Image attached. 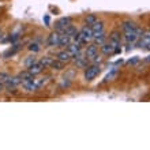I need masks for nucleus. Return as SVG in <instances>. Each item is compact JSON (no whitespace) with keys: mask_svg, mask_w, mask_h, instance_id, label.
I'll use <instances>...</instances> for the list:
<instances>
[{"mask_svg":"<svg viewBox=\"0 0 150 150\" xmlns=\"http://www.w3.org/2000/svg\"><path fill=\"white\" fill-rule=\"evenodd\" d=\"M98 74H100V66L98 64H90V66H87L86 70H85L83 78H85V81L90 82V81H93V79L97 78V75Z\"/></svg>","mask_w":150,"mask_h":150,"instance_id":"nucleus-1","label":"nucleus"},{"mask_svg":"<svg viewBox=\"0 0 150 150\" xmlns=\"http://www.w3.org/2000/svg\"><path fill=\"white\" fill-rule=\"evenodd\" d=\"M71 22H72V19L70 18V16H64V18H60V19L55 23L56 32L63 33V32H64V29L67 28V26H70V25H71Z\"/></svg>","mask_w":150,"mask_h":150,"instance_id":"nucleus-2","label":"nucleus"},{"mask_svg":"<svg viewBox=\"0 0 150 150\" xmlns=\"http://www.w3.org/2000/svg\"><path fill=\"white\" fill-rule=\"evenodd\" d=\"M21 78L19 75L18 76H10L8 78V81L6 82V89H8V90H14V89H16V87L21 85Z\"/></svg>","mask_w":150,"mask_h":150,"instance_id":"nucleus-3","label":"nucleus"},{"mask_svg":"<svg viewBox=\"0 0 150 150\" xmlns=\"http://www.w3.org/2000/svg\"><path fill=\"white\" fill-rule=\"evenodd\" d=\"M59 41H60V33L53 32L48 36L47 44H48V47H59Z\"/></svg>","mask_w":150,"mask_h":150,"instance_id":"nucleus-4","label":"nucleus"},{"mask_svg":"<svg viewBox=\"0 0 150 150\" xmlns=\"http://www.w3.org/2000/svg\"><path fill=\"white\" fill-rule=\"evenodd\" d=\"M149 44H150V30H147V32H143L141 38L137 41V45L139 48H146Z\"/></svg>","mask_w":150,"mask_h":150,"instance_id":"nucleus-5","label":"nucleus"},{"mask_svg":"<svg viewBox=\"0 0 150 150\" xmlns=\"http://www.w3.org/2000/svg\"><path fill=\"white\" fill-rule=\"evenodd\" d=\"M22 86H23V89L26 91H29V93H32V91H36L38 87H37L36 82H34V78L33 79H29V81H23V82L21 83Z\"/></svg>","mask_w":150,"mask_h":150,"instance_id":"nucleus-6","label":"nucleus"},{"mask_svg":"<svg viewBox=\"0 0 150 150\" xmlns=\"http://www.w3.org/2000/svg\"><path fill=\"white\" fill-rule=\"evenodd\" d=\"M67 51L70 52V53H71L72 56L76 55L78 52L82 51V44L76 42V41H71V42H70V45L67 47Z\"/></svg>","mask_w":150,"mask_h":150,"instance_id":"nucleus-7","label":"nucleus"},{"mask_svg":"<svg viewBox=\"0 0 150 150\" xmlns=\"http://www.w3.org/2000/svg\"><path fill=\"white\" fill-rule=\"evenodd\" d=\"M85 55H86V57L89 59V62H90V60L97 55V45H96V44H90V45H87L86 51H85Z\"/></svg>","mask_w":150,"mask_h":150,"instance_id":"nucleus-8","label":"nucleus"},{"mask_svg":"<svg viewBox=\"0 0 150 150\" xmlns=\"http://www.w3.org/2000/svg\"><path fill=\"white\" fill-rule=\"evenodd\" d=\"M115 49L116 48L112 45L111 42H104L101 45V52H103V55H115Z\"/></svg>","mask_w":150,"mask_h":150,"instance_id":"nucleus-9","label":"nucleus"},{"mask_svg":"<svg viewBox=\"0 0 150 150\" xmlns=\"http://www.w3.org/2000/svg\"><path fill=\"white\" fill-rule=\"evenodd\" d=\"M57 59H59L60 62H63V63H68V62L72 60V55L68 51L64 49V51H60L59 53H57Z\"/></svg>","mask_w":150,"mask_h":150,"instance_id":"nucleus-10","label":"nucleus"},{"mask_svg":"<svg viewBox=\"0 0 150 150\" xmlns=\"http://www.w3.org/2000/svg\"><path fill=\"white\" fill-rule=\"evenodd\" d=\"M72 41V38L70 36H67L66 33H60V41H59V47L62 48H67L70 45V42Z\"/></svg>","mask_w":150,"mask_h":150,"instance_id":"nucleus-11","label":"nucleus"},{"mask_svg":"<svg viewBox=\"0 0 150 150\" xmlns=\"http://www.w3.org/2000/svg\"><path fill=\"white\" fill-rule=\"evenodd\" d=\"M137 29V23L134 21H124L122 25V30L124 33L126 32H131V30H135Z\"/></svg>","mask_w":150,"mask_h":150,"instance_id":"nucleus-12","label":"nucleus"},{"mask_svg":"<svg viewBox=\"0 0 150 150\" xmlns=\"http://www.w3.org/2000/svg\"><path fill=\"white\" fill-rule=\"evenodd\" d=\"M28 70H29L30 72H32V74L34 75V76H37L38 74H41V72H42L44 67H42V64L40 63V62H37L36 64H33V66H30V67H29Z\"/></svg>","mask_w":150,"mask_h":150,"instance_id":"nucleus-13","label":"nucleus"},{"mask_svg":"<svg viewBox=\"0 0 150 150\" xmlns=\"http://www.w3.org/2000/svg\"><path fill=\"white\" fill-rule=\"evenodd\" d=\"M93 41H94L96 45H103V44L107 41L105 32H101V33H97V34H94V37H93Z\"/></svg>","mask_w":150,"mask_h":150,"instance_id":"nucleus-14","label":"nucleus"},{"mask_svg":"<svg viewBox=\"0 0 150 150\" xmlns=\"http://www.w3.org/2000/svg\"><path fill=\"white\" fill-rule=\"evenodd\" d=\"M91 28V30H93V33H94V34H97V33H101V32H104V22L103 21H96L94 23L91 25L90 26Z\"/></svg>","mask_w":150,"mask_h":150,"instance_id":"nucleus-15","label":"nucleus"},{"mask_svg":"<svg viewBox=\"0 0 150 150\" xmlns=\"http://www.w3.org/2000/svg\"><path fill=\"white\" fill-rule=\"evenodd\" d=\"M53 57H51V56H44L42 59L40 60V63L42 64V67L44 68H47V67H51L52 66V63H53Z\"/></svg>","mask_w":150,"mask_h":150,"instance_id":"nucleus-16","label":"nucleus"},{"mask_svg":"<svg viewBox=\"0 0 150 150\" xmlns=\"http://www.w3.org/2000/svg\"><path fill=\"white\" fill-rule=\"evenodd\" d=\"M63 66H64L63 62H60L59 59H55V60H53V63H52L51 67L53 68V70H57V71H60V70H63Z\"/></svg>","mask_w":150,"mask_h":150,"instance_id":"nucleus-17","label":"nucleus"},{"mask_svg":"<svg viewBox=\"0 0 150 150\" xmlns=\"http://www.w3.org/2000/svg\"><path fill=\"white\" fill-rule=\"evenodd\" d=\"M19 51V45H14V47L11 48V49H8L6 53H4V57H10V56H12V55H15L16 52Z\"/></svg>","mask_w":150,"mask_h":150,"instance_id":"nucleus-18","label":"nucleus"},{"mask_svg":"<svg viewBox=\"0 0 150 150\" xmlns=\"http://www.w3.org/2000/svg\"><path fill=\"white\" fill-rule=\"evenodd\" d=\"M48 76H45V78H34V82H36V85H37V87H42L44 85H45V83L48 82Z\"/></svg>","mask_w":150,"mask_h":150,"instance_id":"nucleus-19","label":"nucleus"},{"mask_svg":"<svg viewBox=\"0 0 150 150\" xmlns=\"http://www.w3.org/2000/svg\"><path fill=\"white\" fill-rule=\"evenodd\" d=\"M96 21H97V16L93 15V14H90V15H87V16H86V19H85V22H86L87 26H91V25L94 23Z\"/></svg>","mask_w":150,"mask_h":150,"instance_id":"nucleus-20","label":"nucleus"},{"mask_svg":"<svg viewBox=\"0 0 150 150\" xmlns=\"http://www.w3.org/2000/svg\"><path fill=\"white\" fill-rule=\"evenodd\" d=\"M40 49H41V45L37 41H34V42H32L29 45V51H32V52H38Z\"/></svg>","mask_w":150,"mask_h":150,"instance_id":"nucleus-21","label":"nucleus"},{"mask_svg":"<svg viewBox=\"0 0 150 150\" xmlns=\"http://www.w3.org/2000/svg\"><path fill=\"white\" fill-rule=\"evenodd\" d=\"M37 63V59L36 57H34V56H33V57H28V59L25 60V66H26V67H30V66H33V64H36Z\"/></svg>","mask_w":150,"mask_h":150,"instance_id":"nucleus-22","label":"nucleus"},{"mask_svg":"<svg viewBox=\"0 0 150 150\" xmlns=\"http://www.w3.org/2000/svg\"><path fill=\"white\" fill-rule=\"evenodd\" d=\"M8 78H10V75L6 74V72H0V82L4 83V86H6V82L8 81Z\"/></svg>","mask_w":150,"mask_h":150,"instance_id":"nucleus-23","label":"nucleus"},{"mask_svg":"<svg viewBox=\"0 0 150 150\" xmlns=\"http://www.w3.org/2000/svg\"><path fill=\"white\" fill-rule=\"evenodd\" d=\"M44 21H45V23H47V25H49V16H48V15L44 16Z\"/></svg>","mask_w":150,"mask_h":150,"instance_id":"nucleus-24","label":"nucleus"},{"mask_svg":"<svg viewBox=\"0 0 150 150\" xmlns=\"http://www.w3.org/2000/svg\"><path fill=\"white\" fill-rule=\"evenodd\" d=\"M4 41H7V38L6 37L1 36V33H0V42H4Z\"/></svg>","mask_w":150,"mask_h":150,"instance_id":"nucleus-25","label":"nucleus"},{"mask_svg":"<svg viewBox=\"0 0 150 150\" xmlns=\"http://www.w3.org/2000/svg\"><path fill=\"white\" fill-rule=\"evenodd\" d=\"M4 89H6V86H4V83H1V82H0V91H3Z\"/></svg>","mask_w":150,"mask_h":150,"instance_id":"nucleus-26","label":"nucleus"},{"mask_svg":"<svg viewBox=\"0 0 150 150\" xmlns=\"http://www.w3.org/2000/svg\"><path fill=\"white\" fill-rule=\"evenodd\" d=\"M146 62H147V63H150V55L146 57Z\"/></svg>","mask_w":150,"mask_h":150,"instance_id":"nucleus-27","label":"nucleus"},{"mask_svg":"<svg viewBox=\"0 0 150 150\" xmlns=\"http://www.w3.org/2000/svg\"><path fill=\"white\" fill-rule=\"evenodd\" d=\"M146 49H147V51H150V44H149V45H147V47H146Z\"/></svg>","mask_w":150,"mask_h":150,"instance_id":"nucleus-28","label":"nucleus"}]
</instances>
